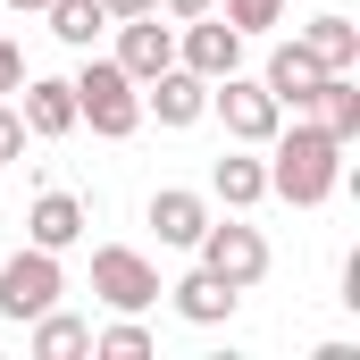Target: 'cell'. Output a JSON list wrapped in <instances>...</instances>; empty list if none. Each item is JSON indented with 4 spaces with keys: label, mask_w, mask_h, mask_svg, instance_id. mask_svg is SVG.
<instances>
[{
    "label": "cell",
    "mask_w": 360,
    "mask_h": 360,
    "mask_svg": "<svg viewBox=\"0 0 360 360\" xmlns=\"http://www.w3.org/2000/svg\"><path fill=\"white\" fill-rule=\"evenodd\" d=\"M260 151H269V193H276V201L319 210V201L344 184V151H352V143H335L319 117H293V126H276Z\"/></svg>",
    "instance_id": "cell-1"
},
{
    "label": "cell",
    "mask_w": 360,
    "mask_h": 360,
    "mask_svg": "<svg viewBox=\"0 0 360 360\" xmlns=\"http://www.w3.org/2000/svg\"><path fill=\"white\" fill-rule=\"evenodd\" d=\"M68 84H76V126H92L101 143H126V134L143 126V84H134L117 59H92L84 51V68H76Z\"/></svg>",
    "instance_id": "cell-2"
},
{
    "label": "cell",
    "mask_w": 360,
    "mask_h": 360,
    "mask_svg": "<svg viewBox=\"0 0 360 360\" xmlns=\"http://www.w3.org/2000/svg\"><path fill=\"white\" fill-rule=\"evenodd\" d=\"M68 293V269H59V252H42V243H25V252H8L0 260V319H42L51 302Z\"/></svg>",
    "instance_id": "cell-3"
},
{
    "label": "cell",
    "mask_w": 360,
    "mask_h": 360,
    "mask_svg": "<svg viewBox=\"0 0 360 360\" xmlns=\"http://www.w3.org/2000/svg\"><path fill=\"white\" fill-rule=\"evenodd\" d=\"M193 252H201V269L226 276L235 293H252V285L269 276V235H260V226H243V218H210Z\"/></svg>",
    "instance_id": "cell-4"
},
{
    "label": "cell",
    "mask_w": 360,
    "mask_h": 360,
    "mask_svg": "<svg viewBox=\"0 0 360 360\" xmlns=\"http://www.w3.org/2000/svg\"><path fill=\"white\" fill-rule=\"evenodd\" d=\"M210 117L226 126V143H252V151H260L276 126H285V109L269 101V84H260V76H243V68L210 84Z\"/></svg>",
    "instance_id": "cell-5"
},
{
    "label": "cell",
    "mask_w": 360,
    "mask_h": 360,
    "mask_svg": "<svg viewBox=\"0 0 360 360\" xmlns=\"http://www.w3.org/2000/svg\"><path fill=\"white\" fill-rule=\"evenodd\" d=\"M92 293H101L109 310H134V319H143V310L160 302V269H151L134 243H101V252H92Z\"/></svg>",
    "instance_id": "cell-6"
},
{
    "label": "cell",
    "mask_w": 360,
    "mask_h": 360,
    "mask_svg": "<svg viewBox=\"0 0 360 360\" xmlns=\"http://www.w3.org/2000/svg\"><path fill=\"white\" fill-rule=\"evenodd\" d=\"M176 68L210 76V84H218V76H235V68H243V34H235L218 8H210V17H184V25H176Z\"/></svg>",
    "instance_id": "cell-7"
},
{
    "label": "cell",
    "mask_w": 360,
    "mask_h": 360,
    "mask_svg": "<svg viewBox=\"0 0 360 360\" xmlns=\"http://www.w3.org/2000/svg\"><path fill=\"white\" fill-rule=\"evenodd\" d=\"M134 84H151L160 68H176V25L160 17V8H143V17H117V51H109Z\"/></svg>",
    "instance_id": "cell-8"
},
{
    "label": "cell",
    "mask_w": 360,
    "mask_h": 360,
    "mask_svg": "<svg viewBox=\"0 0 360 360\" xmlns=\"http://www.w3.org/2000/svg\"><path fill=\"white\" fill-rule=\"evenodd\" d=\"M143 117H160V126H201L210 117V76H193V68H160L151 84H143Z\"/></svg>",
    "instance_id": "cell-9"
},
{
    "label": "cell",
    "mask_w": 360,
    "mask_h": 360,
    "mask_svg": "<svg viewBox=\"0 0 360 360\" xmlns=\"http://www.w3.org/2000/svg\"><path fill=\"white\" fill-rule=\"evenodd\" d=\"M25 101H17V117H25V134L34 143H59V134H76V84L68 76H25Z\"/></svg>",
    "instance_id": "cell-10"
},
{
    "label": "cell",
    "mask_w": 360,
    "mask_h": 360,
    "mask_svg": "<svg viewBox=\"0 0 360 360\" xmlns=\"http://www.w3.org/2000/svg\"><path fill=\"white\" fill-rule=\"evenodd\" d=\"M319 76H327V68H319L302 42H276V51H269V68H260L269 101H276V109H293V117H310V101H319Z\"/></svg>",
    "instance_id": "cell-11"
},
{
    "label": "cell",
    "mask_w": 360,
    "mask_h": 360,
    "mask_svg": "<svg viewBox=\"0 0 360 360\" xmlns=\"http://www.w3.org/2000/svg\"><path fill=\"white\" fill-rule=\"evenodd\" d=\"M160 293L176 302V319H193V327H226V319H235V302H243V293H235L226 276H210V269L176 276V285H160Z\"/></svg>",
    "instance_id": "cell-12"
},
{
    "label": "cell",
    "mask_w": 360,
    "mask_h": 360,
    "mask_svg": "<svg viewBox=\"0 0 360 360\" xmlns=\"http://www.w3.org/2000/svg\"><path fill=\"white\" fill-rule=\"evenodd\" d=\"M143 218H151V235H160L168 252H193V243H201V226H210V201H201V193H184V184H168V193H151V210H143Z\"/></svg>",
    "instance_id": "cell-13"
},
{
    "label": "cell",
    "mask_w": 360,
    "mask_h": 360,
    "mask_svg": "<svg viewBox=\"0 0 360 360\" xmlns=\"http://www.w3.org/2000/svg\"><path fill=\"white\" fill-rule=\"evenodd\" d=\"M293 42H302V51H310V59H319L327 76H344V68H360V25L344 17V8H319V17H310V25H302Z\"/></svg>",
    "instance_id": "cell-14"
},
{
    "label": "cell",
    "mask_w": 360,
    "mask_h": 360,
    "mask_svg": "<svg viewBox=\"0 0 360 360\" xmlns=\"http://www.w3.org/2000/svg\"><path fill=\"white\" fill-rule=\"evenodd\" d=\"M25 243H42V252H76V243H84V201H76V193H42V201L25 210Z\"/></svg>",
    "instance_id": "cell-15"
},
{
    "label": "cell",
    "mask_w": 360,
    "mask_h": 360,
    "mask_svg": "<svg viewBox=\"0 0 360 360\" xmlns=\"http://www.w3.org/2000/svg\"><path fill=\"white\" fill-rule=\"evenodd\" d=\"M210 193H218L226 210L269 201V160H252V143H243V151H226V160H210Z\"/></svg>",
    "instance_id": "cell-16"
},
{
    "label": "cell",
    "mask_w": 360,
    "mask_h": 360,
    "mask_svg": "<svg viewBox=\"0 0 360 360\" xmlns=\"http://www.w3.org/2000/svg\"><path fill=\"white\" fill-rule=\"evenodd\" d=\"M310 117L335 134V143H360V76H319V101H310Z\"/></svg>",
    "instance_id": "cell-17"
},
{
    "label": "cell",
    "mask_w": 360,
    "mask_h": 360,
    "mask_svg": "<svg viewBox=\"0 0 360 360\" xmlns=\"http://www.w3.org/2000/svg\"><path fill=\"white\" fill-rule=\"evenodd\" d=\"M25 327H34V360H84V352H92V327H84V319H68L59 302H51L42 319H25Z\"/></svg>",
    "instance_id": "cell-18"
},
{
    "label": "cell",
    "mask_w": 360,
    "mask_h": 360,
    "mask_svg": "<svg viewBox=\"0 0 360 360\" xmlns=\"http://www.w3.org/2000/svg\"><path fill=\"white\" fill-rule=\"evenodd\" d=\"M42 17H51V34H59L68 51H92V42H101V25H109V8H101V0H51Z\"/></svg>",
    "instance_id": "cell-19"
},
{
    "label": "cell",
    "mask_w": 360,
    "mask_h": 360,
    "mask_svg": "<svg viewBox=\"0 0 360 360\" xmlns=\"http://www.w3.org/2000/svg\"><path fill=\"white\" fill-rule=\"evenodd\" d=\"M92 360H151V327L134 310H117L109 327H92Z\"/></svg>",
    "instance_id": "cell-20"
},
{
    "label": "cell",
    "mask_w": 360,
    "mask_h": 360,
    "mask_svg": "<svg viewBox=\"0 0 360 360\" xmlns=\"http://www.w3.org/2000/svg\"><path fill=\"white\" fill-rule=\"evenodd\" d=\"M285 8H293V0H226L218 17H226V25H235L243 42H252V34H269V25H285Z\"/></svg>",
    "instance_id": "cell-21"
},
{
    "label": "cell",
    "mask_w": 360,
    "mask_h": 360,
    "mask_svg": "<svg viewBox=\"0 0 360 360\" xmlns=\"http://www.w3.org/2000/svg\"><path fill=\"white\" fill-rule=\"evenodd\" d=\"M8 160H25V117H17V101H0V168Z\"/></svg>",
    "instance_id": "cell-22"
},
{
    "label": "cell",
    "mask_w": 360,
    "mask_h": 360,
    "mask_svg": "<svg viewBox=\"0 0 360 360\" xmlns=\"http://www.w3.org/2000/svg\"><path fill=\"white\" fill-rule=\"evenodd\" d=\"M25 84V51H17V42H8V34H0V101H8V92Z\"/></svg>",
    "instance_id": "cell-23"
},
{
    "label": "cell",
    "mask_w": 360,
    "mask_h": 360,
    "mask_svg": "<svg viewBox=\"0 0 360 360\" xmlns=\"http://www.w3.org/2000/svg\"><path fill=\"white\" fill-rule=\"evenodd\" d=\"M210 8H218V0H160V17H168V25H184V17H210Z\"/></svg>",
    "instance_id": "cell-24"
},
{
    "label": "cell",
    "mask_w": 360,
    "mask_h": 360,
    "mask_svg": "<svg viewBox=\"0 0 360 360\" xmlns=\"http://www.w3.org/2000/svg\"><path fill=\"white\" fill-rule=\"evenodd\" d=\"M101 8H109V25H117V17H143V8H160V0H101Z\"/></svg>",
    "instance_id": "cell-25"
},
{
    "label": "cell",
    "mask_w": 360,
    "mask_h": 360,
    "mask_svg": "<svg viewBox=\"0 0 360 360\" xmlns=\"http://www.w3.org/2000/svg\"><path fill=\"white\" fill-rule=\"evenodd\" d=\"M0 8H17V17H42V8H51V0H0Z\"/></svg>",
    "instance_id": "cell-26"
}]
</instances>
